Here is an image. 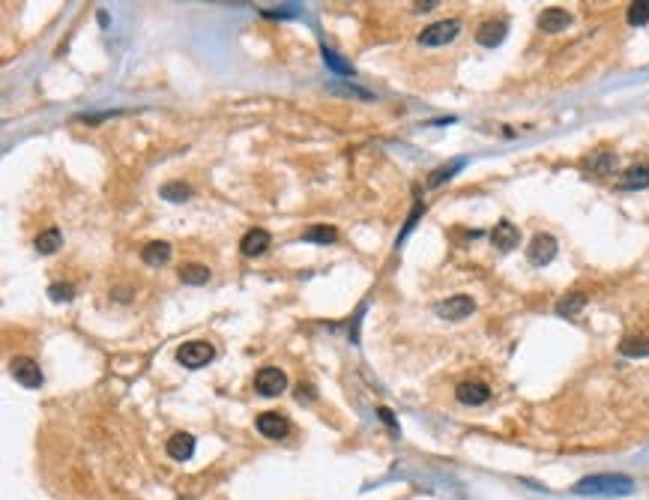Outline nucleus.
Returning a JSON list of instances; mask_svg holds the SVG:
<instances>
[{
    "label": "nucleus",
    "instance_id": "nucleus-1",
    "mask_svg": "<svg viewBox=\"0 0 649 500\" xmlns=\"http://www.w3.org/2000/svg\"><path fill=\"white\" fill-rule=\"evenodd\" d=\"M575 494H599V497H614V494H631L634 492V480L622 477V473H599V477H587L580 480Z\"/></svg>",
    "mask_w": 649,
    "mask_h": 500
},
{
    "label": "nucleus",
    "instance_id": "nucleus-2",
    "mask_svg": "<svg viewBox=\"0 0 649 500\" xmlns=\"http://www.w3.org/2000/svg\"><path fill=\"white\" fill-rule=\"evenodd\" d=\"M9 371H12V378H16L21 386H28V390H40L42 386V369H40V362L30 359V357H16L9 362Z\"/></svg>",
    "mask_w": 649,
    "mask_h": 500
},
{
    "label": "nucleus",
    "instance_id": "nucleus-3",
    "mask_svg": "<svg viewBox=\"0 0 649 500\" xmlns=\"http://www.w3.org/2000/svg\"><path fill=\"white\" fill-rule=\"evenodd\" d=\"M458 30H461V24H458L455 18H446V21H437V24H431V28H425L422 33H419V42L422 45H446V42H452L455 36H458Z\"/></svg>",
    "mask_w": 649,
    "mask_h": 500
},
{
    "label": "nucleus",
    "instance_id": "nucleus-4",
    "mask_svg": "<svg viewBox=\"0 0 649 500\" xmlns=\"http://www.w3.org/2000/svg\"><path fill=\"white\" fill-rule=\"evenodd\" d=\"M285 386H287V374L282 369H275V366H266L258 371V378H254V390H258L261 395H278V393H285Z\"/></svg>",
    "mask_w": 649,
    "mask_h": 500
},
{
    "label": "nucleus",
    "instance_id": "nucleus-5",
    "mask_svg": "<svg viewBox=\"0 0 649 500\" xmlns=\"http://www.w3.org/2000/svg\"><path fill=\"white\" fill-rule=\"evenodd\" d=\"M527 258H530V264H536V267L551 264V261L556 258V240H554L551 234H536V237L530 240Z\"/></svg>",
    "mask_w": 649,
    "mask_h": 500
},
{
    "label": "nucleus",
    "instance_id": "nucleus-6",
    "mask_svg": "<svg viewBox=\"0 0 649 500\" xmlns=\"http://www.w3.org/2000/svg\"><path fill=\"white\" fill-rule=\"evenodd\" d=\"M177 359L183 362L186 369H201L213 359V345L207 342H186L180 351H177Z\"/></svg>",
    "mask_w": 649,
    "mask_h": 500
},
{
    "label": "nucleus",
    "instance_id": "nucleus-7",
    "mask_svg": "<svg viewBox=\"0 0 649 500\" xmlns=\"http://www.w3.org/2000/svg\"><path fill=\"white\" fill-rule=\"evenodd\" d=\"M473 309H476L473 299H470L467 294H458V297H449L446 303L437 306V315L446 318V321H461L467 315H473Z\"/></svg>",
    "mask_w": 649,
    "mask_h": 500
},
{
    "label": "nucleus",
    "instance_id": "nucleus-8",
    "mask_svg": "<svg viewBox=\"0 0 649 500\" xmlns=\"http://www.w3.org/2000/svg\"><path fill=\"white\" fill-rule=\"evenodd\" d=\"M455 395L461 405H485L491 398V386L482 381H464V383H458Z\"/></svg>",
    "mask_w": 649,
    "mask_h": 500
},
{
    "label": "nucleus",
    "instance_id": "nucleus-9",
    "mask_svg": "<svg viewBox=\"0 0 649 500\" xmlns=\"http://www.w3.org/2000/svg\"><path fill=\"white\" fill-rule=\"evenodd\" d=\"M258 431L263 437H273V441H278V437H285L290 431V422L285 414H275V410H266V414L258 417Z\"/></svg>",
    "mask_w": 649,
    "mask_h": 500
},
{
    "label": "nucleus",
    "instance_id": "nucleus-10",
    "mask_svg": "<svg viewBox=\"0 0 649 500\" xmlns=\"http://www.w3.org/2000/svg\"><path fill=\"white\" fill-rule=\"evenodd\" d=\"M266 249H270V234H266L263 228H251L243 240H239V252H243L246 258H258L263 255Z\"/></svg>",
    "mask_w": 649,
    "mask_h": 500
},
{
    "label": "nucleus",
    "instance_id": "nucleus-11",
    "mask_svg": "<svg viewBox=\"0 0 649 500\" xmlns=\"http://www.w3.org/2000/svg\"><path fill=\"white\" fill-rule=\"evenodd\" d=\"M491 240H494V246H497L500 252H512V249L518 246V240H520V231L515 228L512 222H500V225H494Z\"/></svg>",
    "mask_w": 649,
    "mask_h": 500
},
{
    "label": "nucleus",
    "instance_id": "nucleus-12",
    "mask_svg": "<svg viewBox=\"0 0 649 500\" xmlns=\"http://www.w3.org/2000/svg\"><path fill=\"white\" fill-rule=\"evenodd\" d=\"M571 24V16L566 9H559V6H551V9H544L542 16H539V28L544 33H559V30H566Z\"/></svg>",
    "mask_w": 649,
    "mask_h": 500
},
{
    "label": "nucleus",
    "instance_id": "nucleus-13",
    "mask_svg": "<svg viewBox=\"0 0 649 500\" xmlns=\"http://www.w3.org/2000/svg\"><path fill=\"white\" fill-rule=\"evenodd\" d=\"M195 453V437L192 434H174L168 441V456L174 461H189Z\"/></svg>",
    "mask_w": 649,
    "mask_h": 500
},
{
    "label": "nucleus",
    "instance_id": "nucleus-14",
    "mask_svg": "<svg viewBox=\"0 0 649 500\" xmlns=\"http://www.w3.org/2000/svg\"><path fill=\"white\" fill-rule=\"evenodd\" d=\"M503 36H506V21H485V24H482V28L476 30L479 45H488V48L500 45Z\"/></svg>",
    "mask_w": 649,
    "mask_h": 500
},
{
    "label": "nucleus",
    "instance_id": "nucleus-15",
    "mask_svg": "<svg viewBox=\"0 0 649 500\" xmlns=\"http://www.w3.org/2000/svg\"><path fill=\"white\" fill-rule=\"evenodd\" d=\"M141 258H144V264H150V267H162V264H168V258H171V246L165 240L147 243L141 249Z\"/></svg>",
    "mask_w": 649,
    "mask_h": 500
},
{
    "label": "nucleus",
    "instance_id": "nucleus-16",
    "mask_svg": "<svg viewBox=\"0 0 649 500\" xmlns=\"http://www.w3.org/2000/svg\"><path fill=\"white\" fill-rule=\"evenodd\" d=\"M619 354H626V357H649V339H643V335H629V339H622Z\"/></svg>",
    "mask_w": 649,
    "mask_h": 500
},
{
    "label": "nucleus",
    "instance_id": "nucleus-17",
    "mask_svg": "<svg viewBox=\"0 0 649 500\" xmlns=\"http://www.w3.org/2000/svg\"><path fill=\"white\" fill-rule=\"evenodd\" d=\"M643 186H649V165L629 168L622 177V189H643Z\"/></svg>",
    "mask_w": 649,
    "mask_h": 500
},
{
    "label": "nucleus",
    "instance_id": "nucleus-18",
    "mask_svg": "<svg viewBox=\"0 0 649 500\" xmlns=\"http://www.w3.org/2000/svg\"><path fill=\"white\" fill-rule=\"evenodd\" d=\"M60 243H63L60 231L57 228H48V231H42L40 237H36V252L51 255V252H57V249H60Z\"/></svg>",
    "mask_w": 649,
    "mask_h": 500
},
{
    "label": "nucleus",
    "instance_id": "nucleus-19",
    "mask_svg": "<svg viewBox=\"0 0 649 500\" xmlns=\"http://www.w3.org/2000/svg\"><path fill=\"white\" fill-rule=\"evenodd\" d=\"M210 279V270L203 267V264H186V267H180V282H186V285H203Z\"/></svg>",
    "mask_w": 649,
    "mask_h": 500
},
{
    "label": "nucleus",
    "instance_id": "nucleus-20",
    "mask_svg": "<svg viewBox=\"0 0 649 500\" xmlns=\"http://www.w3.org/2000/svg\"><path fill=\"white\" fill-rule=\"evenodd\" d=\"M335 228H329V225H314V228H309L302 234V240L305 243H335Z\"/></svg>",
    "mask_w": 649,
    "mask_h": 500
},
{
    "label": "nucleus",
    "instance_id": "nucleus-21",
    "mask_svg": "<svg viewBox=\"0 0 649 500\" xmlns=\"http://www.w3.org/2000/svg\"><path fill=\"white\" fill-rule=\"evenodd\" d=\"M583 306H587V297H583V294H568L566 299H559V303H556V315H578V311L583 309Z\"/></svg>",
    "mask_w": 649,
    "mask_h": 500
},
{
    "label": "nucleus",
    "instance_id": "nucleus-22",
    "mask_svg": "<svg viewBox=\"0 0 649 500\" xmlns=\"http://www.w3.org/2000/svg\"><path fill=\"white\" fill-rule=\"evenodd\" d=\"M189 195H192V189H189V186H183V183H165V186H162V198H165V201L180 204L183 198H189Z\"/></svg>",
    "mask_w": 649,
    "mask_h": 500
},
{
    "label": "nucleus",
    "instance_id": "nucleus-23",
    "mask_svg": "<svg viewBox=\"0 0 649 500\" xmlns=\"http://www.w3.org/2000/svg\"><path fill=\"white\" fill-rule=\"evenodd\" d=\"M649 21V0H638V4L629 6V24L631 28H641V24Z\"/></svg>",
    "mask_w": 649,
    "mask_h": 500
},
{
    "label": "nucleus",
    "instance_id": "nucleus-24",
    "mask_svg": "<svg viewBox=\"0 0 649 500\" xmlns=\"http://www.w3.org/2000/svg\"><path fill=\"white\" fill-rule=\"evenodd\" d=\"M323 60H326V64H329V66H333L335 72H341V75H353V69H350V66H347V64H345V60H341V57H338L335 52H323Z\"/></svg>",
    "mask_w": 649,
    "mask_h": 500
},
{
    "label": "nucleus",
    "instance_id": "nucleus-25",
    "mask_svg": "<svg viewBox=\"0 0 649 500\" xmlns=\"http://www.w3.org/2000/svg\"><path fill=\"white\" fill-rule=\"evenodd\" d=\"M48 294H51V299H57L60 303V299H72V287L69 285H51Z\"/></svg>",
    "mask_w": 649,
    "mask_h": 500
},
{
    "label": "nucleus",
    "instance_id": "nucleus-26",
    "mask_svg": "<svg viewBox=\"0 0 649 500\" xmlns=\"http://www.w3.org/2000/svg\"><path fill=\"white\" fill-rule=\"evenodd\" d=\"M458 168H461V162H455V165L443 168V171H434V174H431V186H440L443 180H449V174H455Z\"/></svg>",
    "mask_w": 649,
    "mask_h": 500
},
{
    "label": "nucleus",
    "instance_id": "nucleus-27",
    "mask_svg": "<svg viewBox=\"0 0 649 500\" xmlns=\"http://www.w3.org/2000/svg\"><path fill=\"white\" fill-rule=\"evenodd\" d=\"M380 417H383V422H386V426H392V429H395V419H392V414H389L386 407H380Z\"/></svg>",
    "mask_w": 649,
    "mask_h": 500
}]
</instances>
